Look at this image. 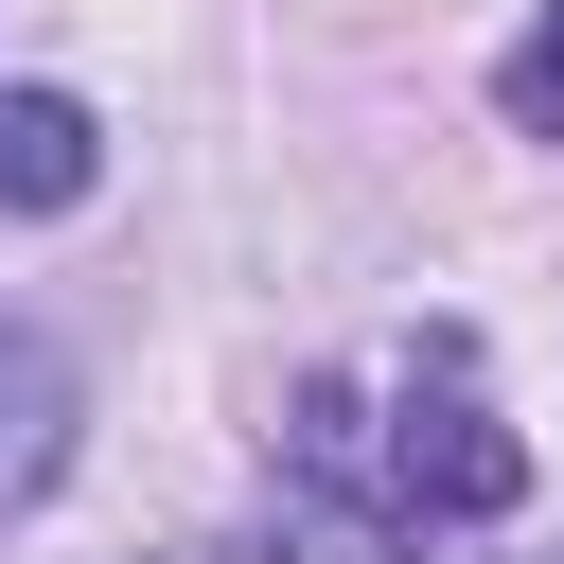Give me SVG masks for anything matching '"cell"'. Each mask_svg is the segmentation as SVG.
Segmentation results:
<instances>
[{
	"label": "cell",
	"mask_w": 564,
	"mask_h": 564,
	"mask_svg": "<svg viewBox=\"0 0 564 564\" xmlns=\"http://www.w3.org/2000/svg\"><path fill=\"white\" fill-rule=\"evenodd\" d=\"M370 476H388L441 546H458V529H494V511L529 494V441H511V405L476 388V335H458V317L370 388Z\"/></svg>",
	"instance_id": "1"
},
{
	"label": "cell",
	"mask_w": 564,
	"mask_h": 564,
	"mask_svg": "<svg viewBox=\"0 0 564 564\" xmlns=\"http://www.w3.org/2000/svg\"><path fill=\"white\" fill-rule=\"evenodd\" d=\"M106 176V123L70 88H0V212H88Z\"/></svg>",
	"instance_id": "4"
},
{
	"label": "cell",
	"mask_w": 564,
	"mask_h": 564,
	"mask_svg": "<svg viewBox=\"0 0 564 564\" xmlns=\"http://www.w3.org/2000/svg\"><path fill=\"white\" fill-rule=\"evenodd\" d=\"M264 564H441V529L370 476V388L317 370L282 405V458H264Z\"/></svg>",
	"instance_id": "2"
},
{
	"label": "cell",
	"mask_w": 564,
	"mask_h": 564,
	"mask_svg": "<svg viewBox=\"0 0 564 564\" xmlns=\"http://www.w3.org/2000/svg\"><path fill=\"white\" fill-rule=\"evenodd\" d=\"M70 441H88V370H70L35 317H0V511H35V494L70 476Z\"/></svg>",
	"instance_id": "3"
},
{
	"label": "cell",
	"mask_w": 564,
	"mask_h": 564,
	"mask_svg": "<svg viewBox=\"0 0 564 564\" xmlns=\"http://www.w3.org/2000/svg\"><path fill=\"white\" fill-rule=\"evenodd\" d=\"M494 123H511V141H564V0L511 18V53H494Z\"/></svg>",
	"instance_id": "5"
}]
</instances>
